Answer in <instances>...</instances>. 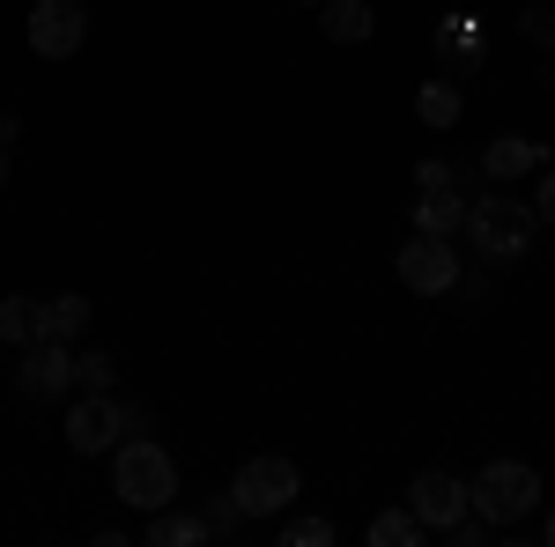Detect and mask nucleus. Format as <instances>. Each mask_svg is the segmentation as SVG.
Listing matches in <instances>:
<instances>
[{
  "label": "nucleus",
  "mask_w": 555,
  "mask_h": 547,
  "mask_svg": "<svg viewBox=\"0 0 555 547\" xmlns=\"http://www.w3.org/2000/svg\"><path fill=\"white\" fill-rule=\"evenodd\" d=\"M460 112H467V96H460V82H452L444 67H437V75L415 89V119H423L429 133H452V127H460Z\"/></svg>",
  "instance_id": "11"
},
{
  "label": "nucleus",
  "mask_w": 555,
  "mask_h": 547,
  "mask_svg": "<svg viewBox=\"0 0 555 547\" xmlns=\"http://www.w3.org/2000/svg\"><path fill=\"white\" fill-rule=\"evenodd\" d=\"M112 496L127 510H141V518H156V510L178 504V459L156 444V437H141L133 429L127 444L112 452Z\"/></svg>",
  "instance_id": "2"
},
{
  "label": "nucleus",
  "mask_w": 555,
  "mask_h": 547,
  "mask_svg": "<svg viewBox=\"0 0 555 547\" xmlns=\"http://www.w3.org/2000/svg\"><path fill=\"white\" fill-rule=\"evenodd\" d=\"M230 496L245 504V518H282V510L304 496V473H297V459H282V452H253V459L237 466Z\"/></svg>",
  "instance_id": "5"
},
{
  "label": "nucleus",
  "mask_w": 555,
  "mask_h": 547,
  "mask_svg": "<svg viewBox=\"0 0 555 547\" xmlns=\"http://www.w3.org/2000/svg\"><path fill=\"white\" fill-rule=\"evenodd\" d=\"M304 8H326V0H304Z\"/></svg>",
  "instance_id": "26"
},
{
  "label": "nucleus",
  "mask_w": 555,
  "mask_h": 547,
  "mask_svg": "<svg viewBox=\"0 0 555 547\" xmlns=\"http://www.w3.org/2000/svg\"><path fill=\"white\" fill-rule=\"evenodd\" d=\"M0 193H8V148H0Z\"/></svg>",
  "instance_id": "24"
},
{
  "label": "nucleus",
  "mask_w": 555,
  "mask_h": 547,
  "mask_svg": "<svg viewBox=\"0 0 555 547\" xmlns=\"http://www.w3.org/2000/svg\"><path fill=\"white\" fill-rule=\"evenodd\" d=\"M0 340H8V348H38L44 340L38 296H0Z\"/></svg>",
  "instance_id": "16"
},
{
  "label": "nucleus",
  "mask_w": 555,
  "mask_h": 547,
  "mask_svg": "<svg viewBox=\"0 0 555 547\" xmlns=\"http://www.w3.org/2000/svg\"><path fill=\"white\" fill-rule=\"evenodd\" d=\"M533 208H541V222H555V164L541 170V193H533Z\"/></svg>",
  "instance_id": "23"
},
{
  "label": "nucleus",
  "mask_w": 555,
  "mask_h": 547,
  "mask_svg": "<svg viewBox=\"0 0 555 547\" xmlns=\"http://www.w3.org/2000/svg\"><path fill=\"white\" fill-rule=\"evenodd\" d=\"M429 541V525L415 518V510L400 504V510H378L371 518V547H423Z\"/></svg>",
  "instance_id": "17"
},
{
  "label": "nucleus",
  "mask_w": 555,
  "mask_h": 547,
  "mask_svg": "<svg viewBox=\"0 0 555 547\" xmlns=\"http://www.w3.org/2000/svg\"><path fill=\"white\" fill-rule=\"evenodd\" d=\"M133 429H149V415H141L133 400H112V392H82V400L67 407V452H75V459H112V452L127 444Z\"/></svg>",
  "instance_id": "4"
},
{
  "label": "nucleus",
  "mask_w": 555,
  "mask_h": 547,
  "mask_svg": "<svg viewBox=\"0 0 555 547\" xmlns=\"http://www.w3.org/2000/svg\"><path fill=\"white\" fill-rule=\"evenodd\" d=\"M282 541L289 547H334V518H289Z\"/></svg>",
  "instance_id": "20"
},
{
  "label": "nucleus",
  "mask_w": 555,
  "mask_h": 547,
  "mask_svg": "<svg viewBox=\"0 0 555 547\" xmlns=\"http://www.w3.org/2000/svg\"><path fill=\"white\" fill-rule=\"evenodd\" d=\"M392 274H400V289H415V296H452L460 282H467V259L452 252V237H408L400 252H392Z\"/></svg>",
  "instance_id": "6"
},
{
  "label": "nucleus",
  "mask_w": 555,
  "mask_h": 547,
  "mask_svg": "<svg viewBox=\"0 0 555 547\" xmlns=\"http://www.w3.org/2000/svg\"><path fill=\"white\" fill-rule=\"evenodd\" d=\"M533 237H541V208L533 200H512L504 185H489V193H474L467 200V252L474 266H518V259L533 252Z\"/></svg>",
  "instance_id": "1"
},
{
  "label": "nucleus",
  "mask_w": 555,
  "mask_h": 547,
  "mask_svg": "<svg viewBox=\"0 0 555 547\" xmlns=\"http://www.w3.org/2000/svg\"><path fill=\"white\" fill-rule=\"evenodd\" d=\"M38 318H44V340H75L89 334V296L82 289H67V296H38Z\"/></svg>",
  "instance_id": "14"
},
{
  "label": "nucleus",
  "mask_w": 555,
  "mask_h": 547,
  "mask_svg": "<svg viewBox=\"0 0 555 547\" xmlns=\"http://www.w3.org/2000/svg\"><path fill=\"white\" fill-rule=\"evenodd\" d=\"M201 518H208V533H215V541H230V533L245 525V504H237V496L222 489V496H208V504H201Z\"/></svg>",
  "instance_id": "19"
},
{
  "label": "nucleus",
  "mask_w": 555,
  "mask_h": 547,
  "mask_svg": "<svg viewBox=\"0 0 555 547\" xmlns=\"http://www.w3.org/2000/svg\"><path fill=\"white\" fill-rule=\"evenodd\" d=\"M408 510H415L429 533L444 541V533H452V525H460V518L474 510V496H467V481H460V473H444V466H423V473L408 481Z\"/></svg>",
  "instance_id": "7"
},
{
  "label": "nucleus",
  "mask_w": 555,
  "mask_h": 547,
  "mask_svg": "<svg viewBox=\"0 0 555 547\" xmlns=\"http://www.w3.org/2000/svg\"><path fill=\"white\" fill-rule=\"evenodd\" d=\"M452 178H460V170L444 164V156H429V164H415V185H423V193H429V185H452Z\"/></svg>",
  "instance_id": "22"
},
{
  "label": "nucleus",
  "mask_w": 555,
  "mask_h": 547,
  "mask_svg": "<svg viewBox=\"0 0 555 547\" xmlns=\"http://www.w3.org/2000/svg\"><path fill=\"white\" fill-rule=\"evenodd\" d=\"M23 38H30L38 60H75L82 38H89V8L82 0H38L30 23H23Z\"/></svg>",
  "instance_id": "8"
},
{
  "label": "nucleus",
  "mask_w": 555,
  "mask_h": 547,
  "mask_svg": "<svg viewBox=\"0 0 555 547\" xmlns=\"http://www.w3.org/2000/svg\"><path fill=\"white\" fill-rule=\"evenodd\" d=\"M15 392H23V407L67 400V392H75V348H67V340H38V348H23Z\"/></svg>",
  "instance_id": "9"
},
{
  "label": "nucleus",
  "mask_w": 555,
  "mask_h": 547,
  "mask_svg": "<svg viewBox=\"0 0 555 547\" xmlns=\"http://www.w3.org/2000/svg\"><path fill=\"white\" fill-rule=\"evenodd\" d=\"M415 230H423V237H460V230H467V200H460L452 185H429L423 200H415Z\"/></svg>",
  "instance_id": "13"
},
{
  "label": "nucleus",
  "mask_w": 555,
  "mask_h": 547,
  "mask_svg": "<svg viewBox=\"0 0 555 547\" xmlns=\"http://www.w3.org/2000/svg\"><path fill=\"white\" fill-rule=\"evenodd\" d=\"M112 385H119V363H112L104 348L75 355V392H112Z\"/></svg>",
  "instance_id": "18"
},
{
  "label": "nucleus",
  "mask_w": 555,
  "mask_h": 547,
  "mask_svg": "<svg viewBox=\"0 0 555 547\" xmlns=\"http://www.w3.org/2000/svg\"><path fill=\"white\" fill-rule=\"evenodd\" d=\"M548 141H533V133H496L489 148H481V170H489V185H518V178H533V170H548Z\"/></svg>",
  "instance_id": "10"
},
{
  "label": "nucleus",
  "mask_w": 555,
  "mask_h": 547,
  "mask_svg": "<svg viewBox=\"0 0 555 547\" xmlns=\"http://www.w3.org/2000/svg\"><path fill=\"white\" fill-rule=\"evenodd\" d=\"M467 496H474V510H481L496 533H512V525H526V518L541 510V496H548V489H541V473H533L526 459H489L467 481Z\"/></svg>",
  "instance_id": "3"
},
{
  "label": "nucleus",
  "mask_w": 555,
  "mask_h": 547,
  "mask_svg": "<svg viewBox=\"0 0 555 547\" xmlns=\"http://www.w3.org/2000/svg\"><path fill=\"white\" fill-rule=\"evenodd\" d=\"M518 38L533 44V52H555V8H526L518 15Z\"/></svg>",
  "instance_id": "21"
},
{
  "label": "nucleus",
  "mask_w": 555,
  "mask_h": 547,
  "mask_svg": "<svg viewBox=\"0 0 555 547\" xmlns=\"http://www.w3.org/2000/svg\"><path fill=\"white\" fill-rule=\"evenodd\" d=\"M371 30H378V8L371 0H326L319 8V38L326 44H363Z\"/></svg>",
  "instance_id": "12"
},
{
  "label": "nucleus",
  "mask_w": 555,
  "mask_h": 547,
  "mask_svg": "<svg viewBox=\"0 0 555 547\" xmlns=\"http://www.w3.org/2000/svg\"><path fill=\"white\" fill-rule=\"evenodd\" d=\"M141 541L149 547H201V541H215V533H208V518H193V510H156V518L141 525Z\"/></svg>",
  "instance_id": "15"
},
{
  "label": "nucleus",
  "mask_w": 555,
  "mask_h": 547,
  "mask_svg": "<svg viewBox=\"0 0 555 547\" xmlns=\"http://www.w3.org/2000/svg\"><path fill=\"white\" fill-rule=\"evenodd\" d=\"M541 533H548V547H555V510H548V525H541Z\"/></svg>",
  "instance_id": "25"
}]
</instances>
